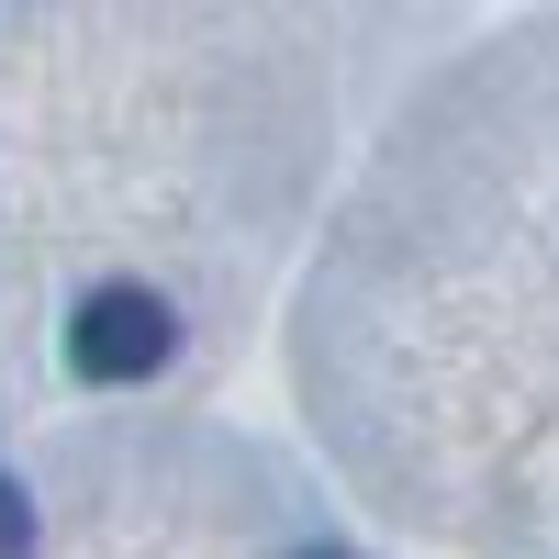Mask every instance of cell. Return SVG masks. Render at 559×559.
Masks as SVG:
<instances>
[{"mask_svg": "<svg viewBox=\"0 0 559 559\" xmlns=\"http://www.w3.org/2000/svg\"><path fill=\"white\" fill-rule=\"evenodd\" d=\"M292 559H347V548H292Z\"/></svg>", "mask_w": 559, "mask_h": 559, "instance_id": "3", "label": "cell"}, {"mask_svg": "<svg viewBox=\"0 0 559 559\" xmlns=\"http://www.w3.org/2000/svg\"><path fill=\"white\" fill-rule=\"evenodd\" d=\"M0 559H34V492L0 471Z\"/></svg>", "mask_w": 559, "mask_h": 559, "instance_id": "2", "label": "cell"}, {"mask_svg": "<svg viewBox=\"0 0 559 559\" xmlns=\"http://www.w3.org/2000/svg\"><path fill=\"white\" fill-rule=\"evenodd\" d=\"M168 358H179L168 292H146V280H102V292H79V313H68V369H79V381L123 392V381H157Z\"/></svg>", "mask_w": 559, "mask_h": 559, "instance_id": "1", "label": "cell"}]
</instances>
